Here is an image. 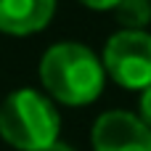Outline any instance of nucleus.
<instances>
[{"mask_svg": "<svg viewBox=\"0 0 151 151\" xmlns=\"http://www.w3.org/2000/svg\"><path fill=\"white\" fill-rule=\"evenodd\" d=\"M77 3H82L90 11H114L119 0H77Z\"/></svg>", "mask_w": 151, "mask_h": 151, "instance_id": "nucleus-8", "label": "nucleus"}, {"mask_svg": "<svg viewBox=\"0 0 151 151\" xmlns=\"http://www.w3.org/2000/svg\"><path fill=\"white\" fill-rule=\"evenodd\" d=\"M42 151H74L69 143H64V141H56V143H50V146H45Z\"/></svg>", "mask_w": 151, "mask_h": 151, "instance_id": "nucleus-9", "label": "nucleus"}, {"mask_svg": "<svg viewBox=\"0 0 151 151\" xmlns=\"http://www.w3.org/2000/svg\"><path fill=\"white\" fill-rule=\"evenodd\" d=\"M93 151H151V127L133 111H104L90 130Z\"/></svg>", "mask_w": 151, "mask_h": 151, "instance_id": "nucleus-4", "label": "nucleus"}, {"mask_svg": "<svg viewBox=\"0 0 151 151\" xmlns=\"http://www.w3.org/2000/svg\"><path fill=\"white\" fill-rule=\"evenodd\" d=\"M58 109L40 90L21 88L0 104V138L13 149L42 151L58 141Z\"/></svg>", "mask_w": 151, "mask_h": 151, "instance_id": "nucleus-2", "label": "nucleus"}, {"mask_svg": "<svg viewBox=\"0 0 151 151\" xmlns=\"http://www.w3.org/2000/svg\"><path fill=\"white\" fill-rule=\"evenodd\" d=\"M138 117L151 127V85L146 90H141V98H138Z\"/></svg>", "mask_w": 151, "mask_h": 151, "instance_id": "nucleus-7", "label": "nucleus"}, {"mask_svg": "<svg viewBox=\"0 0 151 151\" xmlns=\"http://www.w3.org/2000/svg\"><path fill=\"white\" fill-rule=\"evenodd\" d=\"M114 19L122 29H146L151 24V0H119Z\"/></svg>", "mask_w": 151, "mask_h": 151, "instance_id": "nucleus-6", "label": "nucleus"}, {"mask_svg": "<svg viewBox=\"0 0 151 151\" xmlns=\"http://www.w3.org/2000/svg\"><path fill=\"white\" fill-rule=\"evenodd\" d=\"M106 77L125 90H146L151 85V32L119 29L114 32L101 53Z\"/></svg>", "mask_w": 151, "mask_h": 151, "instance_id": "nucleus-3", "label": "nucleus"}, {"mask_svg": "<svg viewBox=\"0 0 151 151\" xmlns=\"http://www.w3.org/2000/svg\"><path fill=\"white\" fill-rule=\"evenodd\" d=\"M40 82L50 101L64 106H88L98 101L106 85L101 56L82 42H53L40 58Z\"/></svg>", "mask_w": 151, "mask_h": 151, "instance_id": "nucleus-1", "label": "nucleus"}, {"mask_svg": "<svg viewBox=\"0 0 151 151\" xmlns=\"http://www.w3.org/2000/svg\"><path fill=\"white\" fill-rule=\"evenodd\" d=\"M56 13V0H0V32L8 37H29L42 32Z\"/></svg>", "mask_w": 151, "mask_h": 151, "instance_id": "nucleus-5", "label": "nucleus"}]
</instances>
